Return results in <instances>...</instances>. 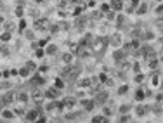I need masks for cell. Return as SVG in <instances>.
I'll return each mask as SVG.
<instances>
[{"instance_id": "f546056e", "label": "cell", "mask_w": 163, "mask_h": 123, "mask_svg": "<svg viewBox=\"0 0 163 123\" xmlns=\"http://www.w3.org/2000/svg\"><path fill=\"white\" fill-rule=\"evenodd\" d=\"M23 33H24V38L26 40H30V42H33V40H36V36H35V33H33V30H24L23 31Z\"/></svg>"}, {"instance_id": "7a4b0ae2", "label": "cell", "mask_w": 163, "mask_h": 123, "mask_svg": "<svg viewBox=\"0 0 163 123\" xmlns=\"http://www.w3.org/2000/svg\"><path fill=\"white\" fill-rule=\"evenodd\" d=\"M109 99V92L108 90H99V92L96 94V97H94V101H96V106H104L106 104V101Z\"/></svg>"}, {"instance_id": "8d00e7d4", "label": "cell", "mask_w": 163, "mask_h": 123, "mask_svg": "<svg viewBox=\"0 0 163 123\" xmlns=\"http://www.w3.org/2000/svg\"><path fill=\"white\" fill-rule=\"evenodd\" d=\"M109 9H111L109 4H101V7H99V11H101V12H108Z\"/></svg>"}, {"instance_id": "74e56055", "label": "cell", "mask_w": 163, "mask_h": 123, "mask_svg": "<svg viewBox=\"0 0 163 123\" xmlns=\"http://www.w3.org/2000/svg\"><path fill=\"white\" fill-rule=\"evenodd\" d=\"M111 113H113V111L109 109V106H104V108H102V114H104V116H111Z\"/></svg>"}, {"instance_id": "5b68a950", "label": "cell", "mask_w": 163, "mask_h": 123, "mask_svg": "<svg viewBox=\"0 0 163 123\" xmlns=\"http://www.w3.org/2000/svg\"><path fill=\"white\" fill-rule=\"evenodd\" d=\"M30 97H31V101H44V90H42V87H31Z\"/></svg>"}, {"instance_id": "7dc6e473", "label": "cell", "mask_w": 163, "mask_h": 123, "mask_svg": "<svg viewBox=\"0 0 163 123\" xmlns=\"http://www.w3.org/2000/svg\"><path fill=\"white\" fill-rule=\"evenodd\" d=\"M0 80H2V71H0Z\"/></svg>"}, {"instance_id": "4fadbf2b", "label": "cell", "mask_w": 163, "mask_h": 123, "mask_svg": "<svg viewBox=\"0 0 163 123\" xmlns=\"http://www.w3.org/2000/svg\"><path fill=\"white\" fill-rule=\"evenodd\" d=\"M12 111H14V114H16V116H24L26 108H24V104H23V102H19V104H16V102H14V104H12Z\"/></svg>"}, {"instance_id": "277c9868", "label": "cell", "mask_w": 163, "mask_h": 123, "mask_svg": "<svg viewBox=\"0 0 163 123\" xmlns=\"http://www.w3.org/2000/svg\"><path fill=\"white\" fill-rule=\"evenodd\" d=\"M0 99H2V102H4L5 106H12L14 102H16V92H14V90H5V94L0 97Z\"/></svg>"}, {"instance_id": "ab89813d", "label": "cell", "mask_w": 163, "mask_h": 123, "mask_svg": "<svg viewBox=\"0 0 163 123\" xmlns=\"http://www.w3.org/2000/svg\"><path fill=\"white\" fill-rule=\"evenodd\" d=\"M154 12H156V14H161L163 12V2H161V5H158V7L154 9Z\"/></svg>"}, {"instance_id": "ba28073f", "label": "cell", "mask_w": 163, "mask_h": 123, "mask_svg": "<svg viewBox=\"0 0 163 123\" xmlns=\"http://www.w3.org/2000/svg\"><path fill=\"white\" fill-rule=\"evenodd\" d=\"M28 101H31L30 92H26V90H21V92L16 94V102H23V104H28Z\"/></svg>"}, {"instance_id": "8fae6325", "label": "cell", "mask_w": 163, "mask_h": 123, "mask_svg": "<svg viewBox=\"0 0 163 123\" xmlns=\"http://www.w3.org/2000/svg\"><path fill=\"white\" fill-rule=\"evenodd\" d=\"M0 116H2L4 120H9V121L16 120V114H14V111H12V109H9L7 106H5V108H4L2 111H0Z\"/></svg>"}, {"instance_id": "83f0119b", "label": "cell", "mask_w": 163, "mask_h": 123, "mask_svg": "<svg viewBox=\"0 0 163 123\" xmlns=\"http://www.w3.org/2000/svg\"><path fill=\"white\" fill-rule=\"evenodd\" d=\"M24 66H26L28 70L31 71V73H35V71H38V66H36V62H35V61H31V59H28Z\"/></svg>"}, {"instance_id": "e575fe53", "label": "cell", "mask_w": 163, "mask_h": 123, "mask_svg": "<svg viewBox=\"0 0 163 123\" xmlns=\"http://www.w3.org/2000/svg\"><path fill=\"white\" fill-rule=\"evenodd\" d=\"M18 30H19V31H24V30H26V16H24V18H21V19H19Z\"/></svg>"}, {"instance_id": "30bf717a", "label": "cell", "mask_w": 163, "mask_h": 123, "mask_svg": "<svg viewBox=\"0 0 163 123\" xmlns=\"http://www.w3.org/2000/svg\"><path fill=\"white\" fill-rule=\"evenodd\" d=\"M58 95H59V90L56 87H49L47 90H44V97L45 99H58Z\"/></svg>"}, {"instance_id": "bcb514c9", "label": "cell", "mask_w": 163, "mask_h": 123, "mask_svg": "<svg viewBox=\"0 0 163 123\" xmlns=\"http://www.w3.org/2000/svg\"><path fill=\"white\" fill-rule=\"evenodd\" d=\"M156 2H158V4H161V2H163V0H156Z\"/></svg>"}, {"instance_id": "8992f818", "label": "cell", "mask_w": 163, "mask_h": 123, "mask_svg": "<svg viewBox=\"0 0 163 123\" xmlns=\"http://www.w3.org/2000/svg\"><path fill=\"white\" fill-rule=\"evenodd\" d=\"M40 114L42 113H40L38 109H26V113H24V120H26V121H36Z\"/></svg>"}, {"instance_id": "5bb4252c", "label": "cell", "mask_w": 163, "mask_h": 123, "mask_svg": "<svg viewBox=\"0 0 163 123\" xmlns=\"http://www.w3.org/2000/svg\"><path fill=\"white\" fill-rule=\"evenodd\" d=\"M109 5H111V9L116 11V12H122L125 7V2L123 0H109Z\"/></svg>"}, {"instance_id": "e0dca14e", "label": "cell", "mask_w": 163, "mask_h": 123, "mask_svg": "<svg viewBox=\"0 0 163 123\" xmlns=\"http://www.w3.org/2000/svg\"><path fill=\"white\" fill-rule=\"evenodd\" d=\"M73 59H75V54H73V52H64L61 56L62 64H71V62H73Z\"/></svg>"}, {"instance_id": "1f68e13d", "label": "cell", "mask_w": 163, "mask_h": 123, "mask_svg": "<svg viewBox=\"0 0 163 123\" xmlns=\"http://www.w3.org/2000/svg\"><path fill=\"white\" fill-rule=\"evenodd\" d=\"M35 57L36 59H44L45 57V49L44 47H36L35 49Z\"/></svg>"}, {"instance_id": "484cf974", "label": "cell", "mask_w": 163, "mask_h": 123, "mask_svg": "<svg viewBox=\"0 0 163 123\" xmlns=\"http://www.w3.org/2000/svg\"><path fill=\"white\" fill-rule=\"evenodd\" d=\"M64 85H66V82L61 78V76H58V78H54V87L58 88V90H62L64 88Z\"/></svg>"}, {"instance_id": "ffe728a7", "label": "cell", "mask_w": 163, "mask_h": 123, "mask_svg": "<svg viewBox=\"0 0 163 123\" xmlns=\"http://www.w3.org/2000/svg\"><path fill=\"white\" fill-rule=\"evenodd\" d=\"M18 76H21V78H24V80H28L31 76V71L28 70L26 66H23L21 70H18Z\"/></svg>"}, {"instance_id": "836d02e7", "label": "cell", "mask_w": 163, "mask_h": 123, "mask_svg": "<svg viewBox=\"0 0 163 123\" xmlns=\"http://www.w3.org/2000/svg\"><path fill=\"white\" fill-rule=\"evenodd\" d=\"M128 92V85L127 83H123V85H120V88L118 90H116V94H118V95H125V94Z\"/></svg>"}, {"instance_id": "d6a6232c", "label": "cell", "mask_w": 163, "mask_h": 123, "mask_svg": "<svg viewBox=\"0 0 163 123\" xmlns=\"http://www.w3.org/2000/svg\"><path fill=\"white\" fill-rule=\"evenodd\" d=\"M132 111V106L130 104H122L120 106V114H128Z\"/></svg>"}, {"instance_id": "f1b7e54d", "label": "cell", "mask_w": 163, "mask_h": 123, "mask_svg": "<svg viewBox=\"0 0 163 123\" xmlns=\"http://www.w3.org/2000/svg\"><path fill=\"white\" fill-rule=\"evenodd\" d=\"M148 11H149L148 4H139V5L135 7V12H137V14H141V16H142V14H146Z\"/></svg>"}, {"instance_id": "d4e9b609", "label": "cell", "mask_w": 163, "mask_h": 123, "mask_svg": "<svg viewBox=\"0 0 163 123\" xmlns=\"http://www.w3.org/2000/svg\"><path fill=\"white\" fill-rule=\"evenodd\" d=\"M108 121L109 120L104 114H96V116H92V123H108Z\"/></svg>"}, {"instance_id": "6da1fadb", "label": "cell", "mask_w": 163, "mask_h": 123, "mask_svg": "<svg viewBox=\"0 0 163 123\" xmlns=\"http://www.w3.org/2000/svg\"><path fill=\"white\" fill-rule=\"evenodd\" d=\"M109 44L113 45V49H118V47L123 45V36H122L120 31H115V33H111L109 35Z\"/></svg>"}, {"instance_id": "60d3db41", "label": "cell", "mask_w": 163, "mask_h": 123, "mask_svg": "<svg viewBox=\"0 0 163 123\" xmlns=\"http://www.w3.org/2000/svg\"><path fill=\"white\" fill-rule=\"evenodd\" d=\"M16 2H18L16 5H26V0H16Z\"/></svg>"}, {"instance_id": "9c48e42d", "label": "cell", "mask_w": 163, "mask_h": 123, "mask_svg": "<svg viewBox=\"0 0 163 123\" xmlns=\"http://www.w3.org/2000/svg\"><path fill=\"white\" fill-rule=\"evenodd\" d=\"M62 102H64V106H66V109H73L76 104H78V99H76L75 95H68L62 99Z\"/></svg>"}, {"instance_id": "f6af8a7d", "label": "cell", "mask_w": 163, "mask_h": 123, "mask_svg": "<svg viewBox=\"0 0 163 123\" xmlns=\"http://www.w3.org/2000/svg\"><path fill=\"white\" fill-rule=\"evenodd\" d=\"M2 23H4V18H2V16H0V24H2Z\"/></svg>"}, {"instance_id": "2e32d148", "label": "cell", "mask_w": 163, "mask_h": 123, "mask_svg": "<svg viewBox=\"0 0 163 123\" xmlns=\"http://www.w3.org/2000/svg\"><path fill=\"white\" fill-rule=\"evenodd\" d=\"M44 49H45V56H56V52H58V45L56 44H47Z\"/></svg>"}, {"instance_id": "4316f807", "label": "cell", "mask_w": 163, "mask_h": 123, "mask_svg": "<svg viewBox=\"0 0 163 123\" xmlns=\"http://www.w3.org/2000/svg\"><path fill=\"white\" fill-rule=\"evenodd\" d=\"M104 18H106V21H108V23L115 21V18H116V11L109 9V11H108V12H104Z\"/></svg>"}, {"instance_id": "ac0fdd59", "label": "cell", "mask_w": 163, "mask_h": 123, "mask_svg": "<svg viewBox=\"0 0 163 123\" xmlns=\"http://www.w3.org/2000/svg\"><path fill=\"white\" fill-rule=\"evenodd\" d=\"M14 14H16V18H18V19L24 18V16H26V9H24V5H16V7H14Z\"/></svg>"}, {"instance_id": "7bdbcfd3", "label": "cell", "mask_w": 163, "mask_h": 123, "mask_svg": "<svg viewBox=\"0 0 163 123\" xmlns=\"http://www.w3.org/2000/svg\"><path fill=\"white\" fill-rule=\"evenodd\" d=\"M2 7H4V0H0V9H2Z\"/></svg>"}, {"instance_id": "7402d4cb", "label": "cell", "mask_w": 163, "mask_h": 123, "mask_svg": "<svg viewBox=\"0 0 163 123\" xmlns=\"http://www.w3.org/2000/svg\"><path fill=\"white\" fill-rule=\"evenodd\" d=\"M146 99V92H144V87H139L135 90V101H139V102H142Z\"/></svg>"}, {"instance_id": "3957f363", "label": "cell", "mask_w": 163, "mask_h": 123, "mask_svg": "<svg viewBox=\"0 0 163 123\" xmlns=\"http://www.w3.org/2000/svg\"><path fill=\"white\" fill-rule=\"evenodd\" d=\"M78 104L82 106V109L84 111H87V113H92L94 109H96V101H94V99H80L78 101Z\"/></svg>"}, {"instance_id": "4dcf8cb0", "label": "cell", "mask_w": 163, "mask_h": 123, "mask_svg": "<svg viewBox=\"0 0 163 123\" xmlns=\"http://www.w3.org/2000/svg\"><path fill=\"white\" fill-rule=\"evenodd\" d=\"M102 16H104V12H101V11H94V12L90 14V19H92V21H101Z\"/></svg>"}, {"instance_id": "603a6c76", "label": "cell", "mask_w": 163, "mask_h": 123, "mask_svg": "<svg viewBox=\"0 0 163 123\" xmlns=\"http://www.w3.org/2000/svg\"><path fill=\"white\" fill-rule=\"evenodd\" d=\"M2 24H4V30H5V31H11V33H14V30L18 28L14 21H4Z\"/></svg>"}, {"instance_id": "9a60e30c", "label": "cell", "mask_w": 163, "mask_h": 123, "mask_svg": "<svg viewBox=\"0 0 163 123\" xmlns=\"http://www.w3.org/2000/svg\"><path fill=\"white\" fill-rule=\"evenodd\" d=\"M134 111H135L137 116H144V114L149 113V108H148V106H144L142 102H139V104H137L135 108H134Z\"/></svg>"}, {"instance_id": "ee69618b", "label": "cell", "mask_w": 163, "mask_h": 123, "mask_svg": "<svg viewBox=\"0 0 163 123\" xmlns=\"http://www.w3.org/2000/svg\"><path fill=\"white\" fill-rule=\"evenodd\" d=\"M36 4H42V2H45V0H35Z\"/></svg>"}, {"instance_id": "b9f144b4", "label": "cell", "mask_w": 163, "mask_h": 123, "mask_svg": "<svg viewBox=\"0 0 163 123\" xmlns=\"http://www.w3.org/2000/svg\"><path fill=\"white\" fill-rule=\"evenodd\" d=\"M4 108H5V104H4V102H2V99H0V111L4 109Z\"/></svg>"}, {"instance_id": "d6986e66", "label": "cell", "mask_w": 163, "mask_h": 123, "mask_svg": "<svg viewBox=\"0 0 163 123\" xmlns=\"http://www.w3.org/2000/svg\"><path fill=\"white\" fill-rule=\"evenodd\" d=\"M125 21H127V16H123V14H116L115 23H116V28H118V30H122V28H123Z\"/></svg>"}, {"instance_id": "52a82bcc", "label": "cell", "mask_w": 163, "mask_h": 123, "mask_svg": "<svg viewBox=\"0 0 163 123\" xmlns=\"http://www.w3.org/2000/svg\"><path fill=\"white\" fill-rule=\"evenodd\" d=\"M125 57H127V52H125L122 47L118 49H113V59H115V62H120V61H123Z\"/></svg>"}, {"instance_id": "7c38bea8", "label": "cell", "mask_w": 163, "mask_h": 123, "mask_svg": "<svg viewBox=\"0 0 163 123\" xmlns=\"http://www.w3.org/2000/svg\"><path fill=\"white\" fill-rule=\"evenodd\" d=\"M92 85V80L88 78V76H82V78H78V82H76V87L78 88H85V90H88V87Z\"/></svg>"}, {"instance_id": "cb8c5ba5", "label": "cell", "mask_w": 163, "mask_h": 123, "mask_svg": "<svg viewBox=\"0 0 163 123\" xmlns=\"http://www.w3.org/2000/svg\"><path fill=\"white\" fill-rule=\"evenodd\" d=\"M11 38H12V33H11V31H0V42H5V44H7V42H11Z\"/></svg>"}, {"instance_id": "d590c367", "label": "cell", "mask_w": 163, "mask_h": 123, "mask_svg": "<svg viewBox=\"0 0 163 123\" xmlns=\"http://www.w3.org/2000/svg\"><path fill=\"white\" fill-rule=\"evenodd\" d=\"M134 75H135V76H134V80H135V83H142V82H144V78H146V76L142 75L141 71H139V73H134Z\"/></svg>"}, {"instance_id": "f35d334b", "label": "cell", "mask_w": 163, "mask_h": 123, "mask_svg": "<svg viewBox=\"0 0 163 123\" xmlns=\"http://www.w3.org/2000/svg\"><path fill=\"white\" fill-rule=\"evenodd\" d=\"M120 121H130V120H132V118H130V116H128V114H122V116H120Z\"/></svg>"}, {"instance_id": "44dd1931", "label": "cell", "mask_w": 163, "mask_h": 123, "mask_svg": "<svg viewBox=\"0 0 163 123\" xmlns=\"http://www.w3.org/2000/svg\"><path fill=\"white\" fill-rule=\"evenodd\" d=\"M9 54H11L9 44H5V42H0V56H9Z\"/></svg>"}]
</instances>
